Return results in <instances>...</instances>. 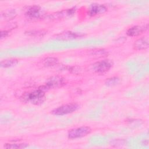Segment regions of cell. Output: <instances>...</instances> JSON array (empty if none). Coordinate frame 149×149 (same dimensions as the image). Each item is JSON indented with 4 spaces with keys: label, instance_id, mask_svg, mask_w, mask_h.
I'll use <instances>...</instances> for the list:
<instances>
[{
    "label": "cell",
    "instance_id": "1",
    "mask_svg": "<svg viewBox=\"0 0 149 149\" xmlns=\"http://www.w3.org/2000/svg\"><path fill=\"white\" fill-rule=\"evenodd\" d=\"M21 98L25 102L34 105H40L45 99V91L40 87L37 90L24 93Z\"/></svg>",
    "mask_w": 149,
    "mask_h": 149
},
{
    "label": "cell",
    "instance_id": "2",
    "mask_svg": "<svg viewBox=\"0 0 149 149\" xmlns=\"http://www.w3.org/2000/svg\"><path fill=\"white\" fill-rule=\"evenodd\" d=\"M91 129L88 126H81L70 129L68 133V136L70 139L81 138L89 134Z\"/></svg>",
    "mask_w": 149,
    "mask_h": 149
},
{
    "label": "cell",
    "instance_id": "3",
    "mask_svg": "<svg viewBox=\"0 0 149 149\" xmlns=\"http://www.w3.org/2000/svg\"><path fill=\"white\" fill-rule=\"evenodd\" d=\"M112 66V62L108 59L95 62L93 65V70L100 74H104L108 72Z\"/></svg>",
    "mask_w": 149,
    "mask_h": 149
},
{
    "label": "cell",
    "instance_id": "4",
    "mask_svg": "<svg viewBox=\"0 0 149 149\" xmlns=\"http://www.w3.org/2000/svg\"><path fill=\"white\" fill-rule=\"evenodd\" d=\"M78 108V105L76 104H67L62 105L52 111V113L55 115H64L73 113Z\"/></svg>",
    "mask_w": 149,
    "mask_h": 149
},
{
    "label": "cell",
    "instance_id": "5",
    "mask_svg": "<svg viewBox=\"0 0 149 149\" xmlns=\"http://www.w3.org/2000/svg\"><path fill=\"white\" fill-rule=\"evenodd\" d=\"M65 84V79L59 76H52L48 79L45 85L41 87L44 90H47L50 88H54L59 87H62Z\"/></svg>",
    "mask_w": 149,
    "mask_h": 149
},
{
    "label": "cell",
    "instance_id": "6",
    "mask_svg": "<svg viewBox=\"0 0 149 149\" xmlns=\"http://www.w3.org/2000/svg\"><path fill=\"white\" fill-rule=\"evenodd\" d=\"M148 29V25H143V26H140V25H136L134 26L130 29H129L127 31V34L130 37H136L139 36L142 33H143L144 31H146V30Z\"/></svg>",
    "mask_w": 149,
    "mask_h": 149
},
{
    "label": "cell",
    "instance_id": "7",
    "mask_svg": "<svg viewBox=\"0 0 149 149\" xmlns=\"http://www.w3.org/2000/svg\"><path fill=\"white\" fill-rule=\"evenodd\" d=\"M83 35L80 33L68 31L62 32L56 35L55 38L59 40H73V39H76V38L81 37Z\"/></svg>",
    "mask_w": 149,
    "mask_h": 149
},
{
    "label": "cell",
    "instance_id": "8",
    "mask_svg": "<svg viewBox=\"0 0 149 149\" xmlns=\"http://www.w3.org/2000/svg\"><path fill=\"white\" fill-rule=\"evenodd\" d=\"M25 15L30 19H37L41 15V8L37 5L31 6L27 9Z\"/></svg>",
    "mask_w": 149,
    "mask_h": 149
},
{
    "label": "cell",
    "instance_id": "9",
    "mask_svg": "<svg viewBox=\"0 0 149 149\" xmlns=\"http://www.w3.org/2000/svg\"><path fill=\"white\" fill-rule=\"evenodd\" d=\"M107 10V7L101 4L93 5L88 10V15L91 16H96L97 15H100L105 13Z\"/></svg>",
    "mask_w": 149,
    "mask_h": 149
},
{
    "label": "cell",
    "instance_id": "10",
    "mask_svg": "<svg viewBox=\"0 0 149 149\" xmlns=\"http://www.w3.org/2000/svg\"><path fill=\"white\" fill-rule=\"evenodd\" d=\"M148 37H142L136 41L133 44V48L136 50H143L148 47Z\"/></svg>",
    "mask_w": 149,
    "mask_h": 149
},
{
    "label": "cell",
    "instance_id": "11",
    "mask_svg": "<svg viewBox=\"0 0 149 149\" xmlns=\"http://www.w3.org/2000/svg\"><path fill=\"white\" fill-rule=\"evenodd\" d=\"M18 61L15 59H9L3 60L1 62V66L2 68H9L16 65Z\"/></svg>",
    "mask_w": 149,
    "mask_h": 149
},
{
    "label": "cell",
    "instance_id": "12",
    "mask_svg": "<svg viewBox=\"0 0 149 149\" xmlns=\"http://www.w3.org/2000/svg\"><path fill=\"white\" fill-rule=\"evenodd\" d=\"M43 63L47 66H54L58 63V59L54 57H48L44 59Z\"/></svg>",
    "mask_w": 149,
    "mask_h": 149
},
{
    "label": "cell",
    "instance_id": "13",
    "mask_svg": "<svg viewBox=\"0 0 149 149\" xmlns=\"http://www.w3.org/2000/svg\"><path fill=\"white\" fill-rule=\"evenodd\" d=\"M28 146L27 144H10L6 143L4 145L3 147L5 148H11V149H19V148H24Z\"/></svg>",
    "mask_w": 149,
    "mask_h": 149
},
{
    "label": "cell",
    "instance_id": "14",
    "mask_svg": "<svg viewBox=\"0 0 149 149\" xmlns=\"http://www.w3.org/2000/svg\"><path fill=\"white\" fill-rule=\"evenodd\" d=\"M47 31L44 30H30L26 32L29 36H35V37H39V36H43L46 34Z\"/></svg>",
    "mask_w": 149,
    "mask_h": 149
},
{
    "label": "cell",
    "instance_id": "15",
    "mask_svg": "<svg viewBox=\"0 0 149 149\" xmlns=\"http://www.w3.org/2000/svg\"><path fill=\"white\" fill-rule=\"evenodd\" d=\"M120 81V78H119L118 77L115 76V77H112L108 79L105 82V84L108 86H113L119 83Z\"/></svg>",
    "mask_w": 149,
    "mask_h": 149
},
{
    "label": "cell",
    "instance_id": "16",
    "mask_svg": "<svg viewBox=\"0 0 149 149\" xmlns=\"http://www.w3.org/2000/svg\"><path fill=\"white\" fill-rule=\"evenodd\" d=\"M16 15V13L14 10H10L4 14H1V16H4L6 19H12Z\"/></svg>",
    "mask_w": 149,
    "mask_h": 149
},
{
    "label": "cell",
    "instance_id": "17",
    "mask_svg": "<svg viewBox=\"0 0 149 149\" xmlns=\"http://www.w3.org/2000/svg\"><path fill=\"white\" fill-rule=\"evenodd\" d=\"M91 52H92L91 54L94 55H104L107 53V51L104 49H98L95 50L94 49L91 51Z\"/></svg>",
    "mask_w": 149,
    "mask_h": 149
},
{
    "label": "cell",
    "instance_id": "18",
    "mask_svg": "<svg viewBox=\"0 0 149 149\" xmlns=\"http://www.w3.org/2000/svg\"><path fill=\"white\" fill-rule=\"evenodd\" d=\"M9 31L8 30H1V39H2L9 35Z\"/></svg>",
    "mask_w": 149,
    "mask_h": 149
}]
</instances>
